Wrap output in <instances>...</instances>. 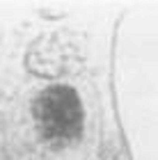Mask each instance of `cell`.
<instances>
[{"label": "cell", "mask_w": 158, "mask_h": 160, "mask_svg": "<svg viewBox=\"0 0 158 160\" xmlns=\"http://www.w3.org/2000/svg\"><path fill=\"white\" fill-rule=\"evenodd\" d=\"M34 121L44 140L69 144L83 130V108L78 94L67 85H53L34 101Z\"/></svg>", "instance_id": "cell-1"}, {"label": "cell", "mask_w": 158, "mask_h": 160, "mask_svg": "<svg viewBox=\"0 0 158 160\" xmlns=\"http://www.w3.org/2000/svg\"><path fill=\"white\" fill-rule=\"evenodd\" d=\"M67 34H46L37 39L28 50V69L37 76H60L67 71Z\"/></svg>", "instance_id": "cell-2"}]
</instances>
